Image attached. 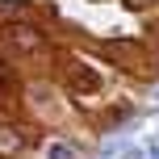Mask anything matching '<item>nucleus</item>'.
<instances>
[{
	"instance_id": "obj_1",
	"label": "nucleus",
	"mask_w": 159,
	"mask_h": 159,
	"mask_svg": "<svg viewBox=\"0 0 159 159\" xmlns=\"http://www.w3.org/2000/svg\"><path fill=\"white\" fill-rule=\"evenodd\" d=\"M8 42H17L21 50H34L42 38H38V30H30V25H8Z\"/></svg>"
},
{
	"instance_id": "obj_2",
	"label": "nucleus",
	"mask_w": 159,
	"mask_h": 159,
	"mask_svg": "<svg viewBox=\"0 0 159 159\" xmlns=\"http://www.w3.org/2000/svg\"><path fill=\"white\" fill-rule=\"evenodd\" d=\"M42 155H46V159H80L75 147H71V143H59V138H55V143H46V151H42Z\"/></svg>"
},
{
	"instance_id": "obj_3",
	"label": "nucleus",
	"mask_w": 159,
	"mask_h": 159,
	"mask_svg": "<svg viewBox=\"0 0 159 159\" xmlns=\"http://www.w3.org/2000/svg\"><path fill=\"white\" fill-rule=\"evenodd\" d=\"M13 151H17V134H13V130H0V159L13 155Z\"/></svg>"
},
{
	"instance_id": "obj_4",
	"label": "nucleus",
	"mask_w": 159,
	"mask_h": 159,
	"mask_svg": "<svg viewBox=\"0 0 159 159\" xmlns=\"http://www.w3.org/2000/svg\"><path fill=\"white\" fill-rule=\"evenodd\" d=\"M126 4H130V8H155L159 0H126Z\"/></svg>"
}]
</instances>
